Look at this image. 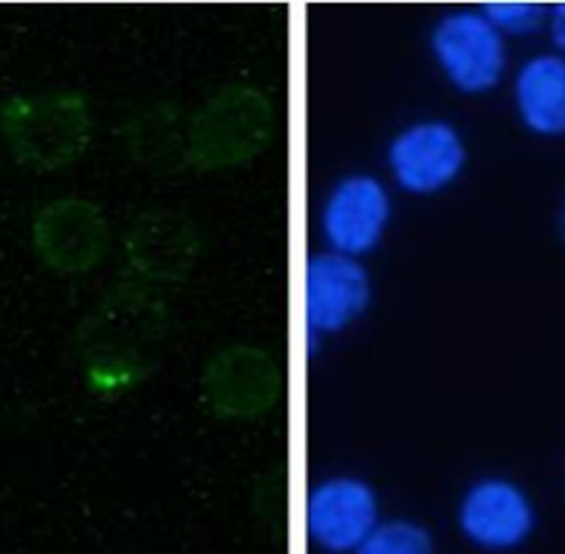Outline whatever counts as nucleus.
<instances>
[{"label": "nucleus", "instance_id": "ddd939ff", "mask_svg": "<svg viewBox=\"0 0 565 554\" xmlns=\"http://www.w3.org/2000/svg\"><path fill=\"white\" fill-rule=\"evenodd\" d=\"M548 29H552L554 45L565 54V0L548 7Z\"/></svg>", "mask_w": 565, "mask_h": 554}, {"label": "nucleus", "instance_id": "9d476101", "mask_svg": "<svg viewBox=\"0 0 565 554\" xmlns=\"http://www.w3.org/2000/svg\"><path fill=\"white\" fill-rule=\"evenodd\" d=\"M212 405L224 413H257L275 399L277 371L257 351H230L206 380Z\"/></svg>", "mask_w": 565, "mask_h": 554}, {"label": "nucleus", "instance_id": "4468645a", "mask_svg": "<svg viewBox=\"0 0 565 554\" xmlns=\"http://www.w3.org/2000/svg\"><path fill=\"white\" fill-rule=\"evenodd\" d=\"M559 235L565 241V201H563V210H559Z\"/></svg>", "mask_w": 565, "mask_h": 554}, {"label": "nucleus", "instance_id": "f03ea898", "mask_svg": "<svg viewBox=\"0 0 565 554\" xmlns=\"http://www.w3.org/2000/svg\"><path fill=\"white\" fill-rule=\"evenodd\" d=\"M438 72L461 94H487L507 72V38L478 9L444 14L430 32Z\"/></svg>", "mask_w": 565, "mask_h": 554}, {"label": "nucleus", "instance_id": "423d86ee", "mask_svg": "<svg viewBox=\"0 0 565 554\" xmlns=\"http://www.w3.org/2000/svg\"><path fill=\"white\" fill-rule=\"evenodd\" d=\"M537 526L532 498L509 478H481L458 503V529L483 552H512L532 537Z\"/></svg>", "mask_w": 565, "mask_h": 554}, {"label": "nucleus", "instance_id": "39448f33", "mask_svg": "<svg viewBox=\"0 0 565 554\" xmlns=\"http://www.w3.org/2000/svg\"><path fill=\"white\" fill-rule=\"evenodd\" d=\"M391 215V193L376 175H345V179L337 181L322 201V238L331 252L360 260L362 255L382 244Z\"/></svg>", "mask_w": 565, "mask_h": 554}, {"label": "nucleus", "instance_id": "6e6552de", "mask_svg": "<svg viewBox=\"0 0 565 554\" xmlns=\"http://www.w3.org/2000/svg\"><path fill=\"white\" fill-rule=\"evenodd\" d=\"M34 246L60 271H85L105 252V221L88 201L45 206L34 224Z\"/></svg>", "mask_w": 565, "mask_h": 554}, {"label": "nucleus", "instance_id": "f8f14e48", "mask_svg": "<svg viewBox=\"0 0 565 554\" xmlns=\"http://www.w3.org/2000/svg\"><path fill=\"white\" fill-rule=\"evenodd\" d=\"M478 12L492 23L498 32L507 34H532L537 32L543 23H548V7L537 3V0H489Z\"/></svg>", "mask_w": 565, "mask_h": 554}, {"label": "nucleus", "instance_id": "9b49d317", "mask_svg": "<svg viewBox=\"0 0 565 554\" xmlns=\"http://www.w3.org/2000/svg\"><path fill=\"white\" fill-rule=\"evenodd\" d=\"M353 554H436V543L422 523L396 518L380 523L376 532Z\"/></svg>", "mask_w": 565, "mask_h": 554}, {"label": "nucleus", "instance_id": "7ed1b4c3", "mask_svg": "<svg viewBox=\"0 0 565 554\" xmlns=\"http://www.w3.org/2000/svg\"><path fill=\"white\" fill-rule=\"evenodd\" d=\"M387 168L405 193L433 195L456 184L467 168V142L447 119H422L387 145Z\"/></svg>", "mask_w": 565, "mask_h": 554}, {"label": "nucleus", "instance_id": "20e7f679", "mask_svg": "<svg viewBox=\"0 0 565 554\" xmlns=\"http://www.w3.org/2000/svg\"><path fill=\"white\" fill-rule=\"evenodd\" d=\"M382 523L380 496L356 476H331L315 483L306 503V529L317 548L353 554Z\"/></svg>", "mask_w": 565, "mask_h": 554}, {"label": "nucleus", "instance_id": "0eeeda50", "mask_svg": "<svg viewBox=\"0 0 565 554\" xmlns=\"http://www.w3.org/2000/svg\"><path fill=\"white\" fill-rule=\"evenodd\" d=\"M373 300L365 266L340 252H317L306 266V326L311 337L340 334L360 320Z\"/></svg>", "mask_w": 565, "mask_h": 554}, {"label": "nucleus", "instance_id": "1a4fd4ad", "mask_svg": "<svg viewBox=\"0 0 565 554\" xmlns=\"http://www.w3.org/2000/svg\"><path fill=\"white\" fill-rule=\"evenodd\" d=\"M514 108L523 128L534 136H565V57L537 54L514 77Z\"/></svg>", "mask_w": 565, "mask_h": 554}, {"label": "nucleus", "instance_id": "f257e3e1", "mask_svg": "<svg viewBox=\"0 0 565 554\" xmlns=\"http://www.w3.org/2000/svg\"><path fill=\"white\" fill-rule=\"evenodd\" d=\"M0 128L14 159L38 170H52L71 161L88 139L83 99L68 94L14 99L0 114Z\"/></svg>", "mask_w": 565, "mask_h": 554}]
</instances>
